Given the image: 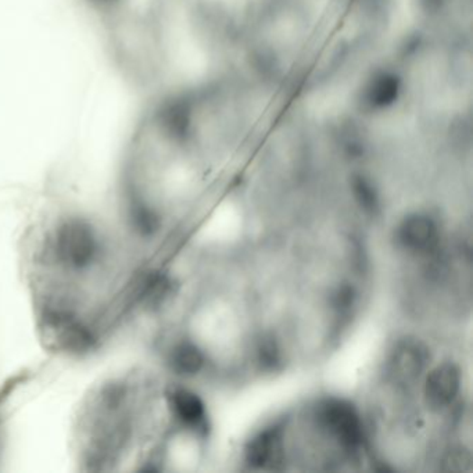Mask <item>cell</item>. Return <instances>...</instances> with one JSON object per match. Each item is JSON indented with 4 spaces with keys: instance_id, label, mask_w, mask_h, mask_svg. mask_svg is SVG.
<instances>
[{
    "instance_id": "cell-2",
    "label": "cell",
    "mask_w": 473,
    "mask_h": 473,
    "mask_svg": "<svg viewBox=\"0 0 473 473\" xmlns=\"http://www.w3.org/2000/svg\"><path fill=\"white\" fill-rule=\"evenodd\" d=\"M318 421L343 446L357 449L363 443V426L358 413L348 403L328 400L318 410Z\"/></svg>"
},
{
    "instance_id": "cell-1",
    "label": "cell",
    "mask_w": 473,
    "mask_h": 473,
    "mask_svg": "<svg viewBox=\"0 0 473 473\" xmlns=\"http://www.w3.org/2000/svg\"><path fill=\"white\" fill-rule=\"evenodd\" d=\"M24 273L36 327L51 350H102L146 310L162 271L115 213L77 204L46 211L28 232Z\"/></svg>"
},
{
    "instance_id": "cell-9",
    "label": "cell",
    "mask_w": 473,
    "mask_h": 473,
    "mask_svg": "<svg viewBox=\"0 0 473 473\" xmlns=\"http://www.w3.org/2000/svg\"><path fill=\"white\" fill-rule=\"evenodd\" d=\"M354 195H356L357 201H358L361 209L369 214H375L377 210V196L374 189L366 181L359 180L354 185Z\"/></svg>"
},
{
    "instance_id": "cell-10",
    "label": "cell",
    "mask_w": 473,
    "mask_h": 473,
    "mask_svg": "<svg viewBox=\"0 0 473 473\" xmlns=\"http://www.w3.org/2000/svg\"><path fill=\"white\" fill-rule=\"evenodd\" d=\"M470 454L464 450H452L447 454L444 459V465H446L447 470H457V472H462V470L470 469Z\"/></svg>"
},
{
    "instance_id": "cell-6",
    "label": "cell",
    "mask_w": 473,
    "mask_h": 473,
    "mask_svg": "<svg viewBox=\"0 0 473 473\" xmlns=\"http://www.w3.org/2000/svg\"><path fill=\"white\" fill-rule=\"evenodd\" d=\"M397 237L405 249L411 252H428L436 245L438 228L428 216L413 214L402 222Z\"/></svg>"
},
{
    "instance_id": "cell-4",
    "label": "cell",
    "mask_w": 473,
    "mask_h": 473,
    "mask_svg": "<svg viewBox=\"0 0 473 473\" xmlns=\"http://www.w3.org/2000/svg\"><path fill=\"white\" fill-rule=\"evenodd\" d=\"M425 364V350L420 343L403 342L390 357L389 374L397 384L410 385L422 374Z\"/></svg>"
},
{
    "instance_id": "cell-7",
    "label": "cell",
    "mask_w": 473,
    "mask_h": 473,
    "mask_svg": "<svg viewBox=\"0 0 473 473\" xmlns=\"http://www.w3.org/2000/svg\"><path fill=\"white\" fill-rule=\"evenodd\" d=\"M281 451L279 429L270 428L261 431L246 450V459L252 467L263 468L274 464Z\"/></svg>"
},
{
    "instance_id": "cell-5",
    "label": "cell",
    "mask_w": 473,
    "mask_h": 473,
    "mask_svg": "<svg viewBox=\"0 0 473 473\" xmlns=\"http://www.w3.org/2000/svg\"><path fill=\"white\" fill-rule=\"evenodd\" d=\"M167 395L168 404L178 423L192 431L203 428L206 423V407L196 393L183 387H174L167 392Z\"/></svg>"
},
{
    "instance_id": "cell-8",
    "label": "cell",
    "mask_w": 473,
    "mask_h": 473,
    "mask_svg": "<svg viewBox=\"0 0 473 473\" xmlns=\"http://www.w3.org/2000/svg\"><path fill=\"white\" fill-rule=\"evenodd\" d=\"M167 364L178 376H195L203 369L204 356L193 343L181 342L168 353Z\"/></svg>"
},
{
    "instance_id": "cell-3",
    "label": "cell",
    "mask_w": 473,
    "mask_h": 473,
    "mask_svg": "<svg viewBox=\"0 0 473 473\" xmlns=\"http://www.w3.org/2000/svg\"><path fill=\"white\" fill-rule=\"evenodd\" d=\"M459 389H461L459 369L454 364H441L426 377V403L431 410H444L457 399Z\"/></svg>"
}]
</instances>
